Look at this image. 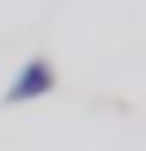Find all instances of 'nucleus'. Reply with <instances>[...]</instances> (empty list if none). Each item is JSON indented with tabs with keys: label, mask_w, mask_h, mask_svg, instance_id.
<instances>
[{
	"label": "nucleus",
	"mask_w": 146,
	"mask_h": 151,
	"mask_svg": "<svg viewBox=\"0 0 146 151\" xmlns=\"http://www.w3.org/2000/svg\"><path fill=\"white\" fill-rule=\"evenodd\" d=\"M58 88V73H54V63L44 59V54H34V59H24L19 63V73L10 78V88H5V98L0 102H34V98H49V93Z\"/></svg>",
	"instance_id": "1"
}]
</instances>
